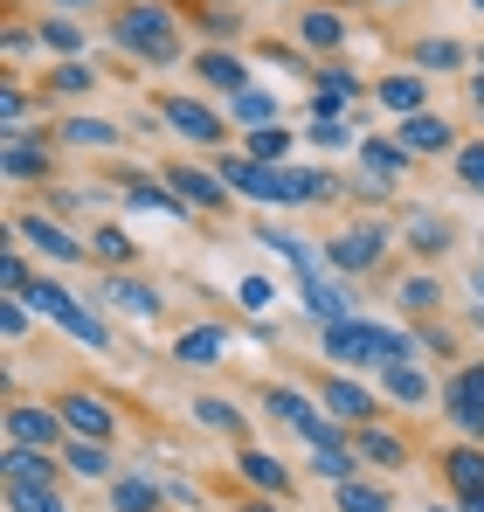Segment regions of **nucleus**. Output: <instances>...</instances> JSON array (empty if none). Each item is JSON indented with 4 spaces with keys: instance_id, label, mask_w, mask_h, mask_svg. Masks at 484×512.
Masks as SVG:
<instances>
[{
    "instance_id": "obj_16",
    "label": "nucleus",
    "mask_w": 484,
    "mask_h": 512,
    "mask_svg": "<svg viewBox=\"0 0 484 512\" xmlns=\"http://www.w3.org/2000/svg\"><path fill=\"white\" fill-rule=\"evenodd\" d=\"M395 139H402L415 160H436V153H457V125L443 118V111H415L395 125Z\"/></svg>"
},
{
    "instance_id": "obj_37",
    "label": "nucleus",
    "mask_w": 484,
    "mask_h": 512,
    "mask_svg": "<svg viewBox=\"0 0 484 512\" xmlns=\"http://www.w3.org/2000/svg\"><path fill=\"white\" fill-rule=\"evenodd\" d=\"M63 146H83V153H111V146H118V125H104V118H63Z\"/></svg>"
},
{
    "instance_id": "obj_28",
    "label": "nucleus",
    "mask_w": 484,
    "mask_h": 512,
    "mask_svg": "<svg viewBox=\"0 0 484 512\" xmlns=\"http://www.w3.org/2000/svg\"><path fill=\"white\" fill-rule=\"evenodd\" d=\"M63 464H70V478H83V485H111V478H118L111 443H83V436H70V443H63Z\"/></svg>"
},
{
    "instance_id": "obj_7",
    "label": "nucleus",
    "mask_w": 484,
    "mask_h": 512,
    "mask_svg": "<svg viewBox=\"0 0 484 512\" xmlns=\"http://www.w3.org/2000/svg\"><path fill=\"white\" fill-rule=\"evenodd\" d=\"M353 153H360V194H367V201L395 194V180L415 167V153H408L402 139H360Z\"/></svg>"
},
{
    "instance_id": "obj_31",
    "label": "nucleus",
    "mask_w": 484,
    "mask_h": 512,
    "mask_svg": "<svg viewBox=\"0 0 484 512\" xmlns=\"http://www.w3.org/2000/svg\"><path fill=\"white\" fill-rule=\"evenodd\" d=\"M332 512H395V499L374 478H346V485H332Z\"/></svg>"
},
{
    "instance_id": "obj_36",
    "label": "nucleus",
    "mask_w": 484,
    "mask_h": 512,
    "mask_svg": "<svg viewBox=\"0 0 484 512\" xmlns=\"http://www.w3.org/2000/svg\"><path fill=\"white\" fill-rule=\"evenodd\" d=\"M132 236H125V229H118V222H97V229H90V263H111V270H125V263H132Z\"/></svg>"
},
{
    "instance_id": "obj_15",
    "label": "nucleus",
    "mask_w": 484,
    "mask_h": 512,
    "mask_svg": "<svg viewBox=\"0 0 484 512\" xmlns=\"http://www.w3.org/2000/svg\"><path fill=\"white\" fill-rule=\"evenodd\" d=\"M104 512H166V478L160 471H125L104 485Z\"/></svg>"
},
{
    "instance_id": "obj_17",
    "label": "nucleus",
    "mask_w": 484,
    "mask_h": 512,
    "mask_svg": "<svg viewBox=\"0 0 484 512\" xmlns=\"http://www.w3.org/2000/svg\"><path fill=\"white\" fill-rule=\"evenodd\" d=\"M118 187H125V201H132L139 215H160V222H194V208H187L166 180H153V173H125Z\"/></svg>"
},
{
    "instance_id": "obj_41",
    "label": "nucleus",
    "mask_w": 484,
    "mask_h": 512,
    "mask_svg": "<svg viewBox=\"0 0 484 512\" xmlns=\"http://www.w3.org/2000/svg\"><path fill=\"white\" fill-rule=\"evenodd\" d=\"M49 90H56V97H83V90H97V70H90V63H56V70H49Z\"/></svg>"
},
{
    "instance_id": "obj_46",
    "label": "nucleus",
    "mask_w": 484,
    "mask_h": 512,
    "mask_svg": "<svg viewBox=\"0 0 484 512\" xmlns=\"http://www.w3.org/2000/svg\"><path fill=\"white\" fill-rule=\"evenodd\" d=\"M28 284H35V270H28V256H21V250H7V256H0V298H21Z\"/></svg>"
},
{
    "instance_id": "obj_12",
    "label": "nucleus",
    "mask_w": 484,
    "mask_h": 512,
    "mask_svg": "<svg viewBox=\"0 0 484 512\" xmlns=\"http://www.w3.org/2000/svg\"><path fill=\"white\" fill-rule=\"evenodd\" d=\"M0 471H7V485H35V492H56L70 464H63V450H28V443H7Z\"/></svg>"
},
{
    "instance_id": "obj_2",
    "label": "nucleus",
    "mask_w": 484,
    "mask_h": 512,
    "mask_svg": "<svg viewBox=\"0 0 484 512\" xmlns=\"http://www.w3.org/2000/svg\"><path fill=\"white\" fill-rule=\"evenodd\" d=\"M319 346L332 367H388V360H415L422 346L415 333H395L381 319H339V326H319Z\"/></svg>"
},
{
    "instance_id": "obj_42",
    "label": "nucleus",
    "mask_w": 484,
    "mask_h": 512,
    "mask_svg": "<svg viewBox=\"0 0 484 512\" xmlns=\"http://www.w3.org/2000/svg\"><path fill=\"white\" fill-rule=\"evenodd\" d=\"M28 326H35V305H28V298H0V340L21 346V340H28Z\"/></svg>"
},
{
    "instance_id": "obj_30",
    "label": "nucleus",
    "mask_w": 484,
    "mask_h": 512,
    "mask_svg": "<svg viewBox=\"0 0 484 512\" xmlns=\"http://www.w3.org/2000/svg\"><path fill=\"white\" fill-rule=\"evenodd\" d=\"M298 298H305V312H312L319 326H339V319H353V298H346L332 277H312V284H298Z\"/></svg>"
},
{
    "instance_id": "obj_8",
    "label": "nucleus",
    "mask_w": 484,
    "mask_h": 512,
    "mask_svg": "<svg viewBox=\"0 0 484 512\" xmlns=\"http://www.w3.org/2000/svg\"><path fill=\"white\" fill-rule=\"evenodd\" d=\"M160 125H173L187 146H208V153L229 139V118L215 104H201V97H160Z\"/></svg>"
},
{
    "instance_id": "obj_10",
    "label": "nucleus",
    "mask_w": 484,
    "mask_h": 512,
    "mask_svg": "<svg viewBox=\"0 0 484 512\" xmlns=\"http://www.w3.org/2000/svg\"><path fill=\"white\" fill-rule=\"evenodd\" d=\"M14 236L42 256V263H90V243H77L56 215H35V208H28V215H14Z\"/></svg>"
},
{
    "instance_id": "obj_49",
    "label": "nucleus",
    "mask_w": 484,
    "mask_h": 512,
    "mask_svg": "<svg viewBox=\"0 0 484 512\" xmlns=\"http://www.w3.org/2000/svg\"><path fill=\"white\" fill-rule=\"evenodd\" d=\"M471 63H478V70H471V111H484V49L471 56Z\"/></svg>"
},
{
    "instance_id": "obj_39",
    "label": "nucleus",
    "mask_w": 484,
    "mask_h": 512,
    "mask_svg": "<svg viewBox=\"0 0 484 512\" xmlns=\"http://www.w3.org/2000/svg\"><path fill=\"white\" fill-rule=\"evenodd\" d=\"M277 291H284L277 277H263V270H249V277H242V284H236V305H242V312H249V319H263V312L277 305Z\"/></svg>"
},
{
    "instance_id": "obj_22",
    "label": "nucleus",
    "mask_w": 484,
    "mask_h": 512,
    "mask_svg": "<svg viewBox=\"0 0 484 512\" xmlns=\"http://www.w3.org/2000/svg\"><path fill=\"white\" fill-rule=\"evenodd\" d=\"M49 167H56V153H49L42 139H28V132L0 139V173H7V180H49Z\"/></svg>"
},
{
    "instance_id": "obj_45",
    "label": "nucleus",
    "mask_w": 484,
    "mask_h": 512,
    "mask_svg": "<svg viewBox=\"0 0 484 512\" xmlns=\"http://www.w3.org/2000/svg\"><path fill=\"white\" fill-rule=\"evenodd\" d=\"M450 160H457V187H471V194H484V139H471V146H457Z\"/></svg>"
},
{
    "instance_id": "obj_47",
    "label": "nucleus",
    "mask_w": 484,
    "mask_h": 512,
    "mask_svg": "<svg viewBox=\"0 0 484 512\" xmlns=\"http://www.w3.org/2000/svg\"><path fill=\"white\" fill-rule=\"evenodd\" d=\"M35 42H42V35H28V28H7V35H0V49H7V63H21V56H28Z\"/></svg>"
},
{
    "instance_id": "obj_32",
    "label": "nucleus",
    "mask_w": 484,
    "mask_h": 512,
    "mask_svg": "<svg viewBox=\"0 0 484 512\" xmlns=\"http://www.w3.org/2000/svg\"><path fill=\"white\" fill-rule=\"evenodd\" d=\"M464 63H471V49H464V42H450V35L415 42V70H422V77H443V70H464Z\"/></svg>"
},
{
    "instance_id": "obj_20",
    "label": "nucleus",
    "mask_w": 484,
    "mask_h": 512,
    "mask_svg": "<svg viewBox=\"0 0 484 512\" xmlns=\"http://www.w3.org/2000/svg\"><path fill=\"white\" fill-rule=\"evenodd\" d=\"M353 457L374 464V471H408V464H415V457H408V436H395V429H381V423L353 429Z\"/></svg>"
},
{
    "instance_id": "obj_54",
    "label": "nucleus",
    "mask_w": 484,
    "mask_h": 512,
    "mask_svg": "<svg viewBox=\"0 0 484 512\" xmlns=\"http://www.w3.org/2000/svg\"><path fill=\"white\" fill-rule=\"evenodd\" d=\"M471 7H478V14H484V0H471Z\"/></svg>"
},
{
    "instance_id": "obj_33",
    "label": "nucleus",
    "mask_w": 484,
    "mask_h": 512,
    "mask_svg": "<svg viewBox=\"0 0 484 512\" xmlns=\"http://www.w3.org/2000/svg\"><path fill=\"white\" fill-rule=\"evenodd\" d=\"M187 416L208 429V436H242V409H236V402H222V395H194Z\"/></svg>"
},
{
    "instance_id": "obj_34",
    "label": "nucleus",
    "mask_w": 484,
    "mask_h": 512,
    "mask_svg": "<svg viewBox=\"0 0 484 512\" xmlns=\"http://www.w3.org/2000/svg\"><path fill=\"white\" fill-rule=\"evenodd\" d=\"M35 35H42V49H56L63 63H77V56H83V42H90V35H83L70 14H42V28H35Z\"/></svg>"
},
{
    "instance_id": "obj_38",
    "label": "nucleus",
    "mask_w": 484,
    "mask_h": 512,
    "mask_svg": "<svg viewBox=\"0 0 484 512\" xmlns=\"http://www.w3.org/2000/svg\"><path fill=\"white\" fill-rule=\"evenodd\" d=\"M395 298H402V312H415V319H429V312L443 305V284H436L429 270H415V277H402V291H395Z\"/></svg>"
},
{
    "instance_id": "obj_13",
    "label": "nucleus",
    "mask_w": 484,
    "mask_h": 512,
    "mask_svg": "<svg viewBox=\"0 0 484 512\" xmlns=\"http://www.w3.org/2000/svg\"><path fill=\"white\" fill-rule=\"evenodd\" d=\"M160 180L187 201V208H194V215H201V208H208V215H222V208L236 201V194H229V180H222L215 167H166Z\"/></svg>"
},
{
    "instance_id": "obj_3",
    "label": "nucleus",
    "mask_w": 484,
    "mask_h": 512,
    "mask_svg": "<svg viewBox=\"0 0 484 512\" xmlns=\"http://www.w3.org/2000/svg\"><path fill=\"white\" fill-rule=\"evenodd\" d=\"M325 270H339V277H367V270H381L388 250H395V229L388 222H346L339 236H325Z\"/></svg>"
},
{
    "instance_id": "obj_51",
    "label": "nucleus",
    "mask_w": 484,
    "mask_h": 512,
    "mask_svg": "<svg viewBox=\"0 0 484 512\" xmlns=\"http://www.w3.org/2000/svg\"><path fill=\"white\" fill-rule=\"evenodd\" d=\"M422 512H464V506H422Z\"/></svg>"
},
{
    "instance_id": "obj_14",
    "label": "nucleus",
    "mask_w": 484,
    "mask_h": 512,
    "mask_svg": "<svg viewBox=\"0 0 484 512\" xmlns=\"http://www.w3.org/2000/svg\"><path fill=\"white\" fill-rule=\"evenodd\" d=\"M360 97H374V84H360L346 63H325L319 77H312V118H346Z\"/></svg>"
},
{
    "instance_id": "obj_6",
    "label": "nucleus",
    "mask_w": 484,
    "mask_h": 512,
    "mask_svg": "<svg viewBox=\"0 0 484 512\" xmlns=\"http://www.w3.org/2000/svg\"><path fill=\"white\" fill-rule=\"evenodd\" d=\"M97 298H104L111 312H125L132 326H160V312H166V291H153V284H146V277H132V270H104Z\"/></svg>"
},
{
    "instance_id": "obj_53",
    "label": "nucleus",
    "mask_w": 484,
    "mask_h": 512,
    "mask_svg": "<svg viewBox=\"0 0 484 512\" xmlns=\"http://www.w3.org/2000/svg\"><path fill=\"white\" fill-rule=\"evenodd\" d=\"M478 291H484V263H478Z\"/></svg>"
},
{
    "instance_id": "obj_4",
    "label": "nucleus",
    "mask_w": 484,
    "mask_h": 512,
    "mask_svg": "<svg viewBox=\"0 0 484 512\" xmlns=\"http://www.w3.org/2000/svg\"><path fill=\"white\" fill-rule=\"evenodd\" d=\"M443 423L457 429L464 443H478L484 436V360H464V367H450V381H443Z\"/></svg>"
},
{
    "instance_id": "obj_24",
    "label": "nucleus",
    "mask_w": 484,
    "mask_h": 512,
    "mask_svg": "<svg viewBox=\"0 0 484 512\" xmlns=\"http://www.w3.org/2000/svg\"><path fill=\"white\" fill-rule=\"evenodd\" d=\"M374 104L395 111V118H415V111H429V77L422 70H395V77L374 84Z\"/></svg>"
},
{
    "instance_id": "obj_9",
    "label": "nucleus",
    "mask_w": 484,
    "mask_h": 512,
    "mask_svg": "<svg viewBox=\"0 0 484 512\" xmlns=\"http://www.w3.org/2000/svg\"><path fill=\"white\" fill-rule=\"evenodd\" d=\"M56 409H63L70 436H83V443H118V409H111L97 388H63Z\"/></svg>"
},
{
    "instance_id": "obj_44",
    "label": "nucleus",
    "mask_w": 484,
    "mask_h": 512,
    "mask_svg": "<svg viewBox=\"0 0 484 512\" xmlns=\"http://www.w3.org/2000/svg\"><path fill=\"white\" fill-rule=\"evenodd\" d=\"M194 21H201L208 49H215V42H236V35H242V14H236V7H208V14H194Z\"/></svg>"
},
{
    "instance_id": "obj_18",
    "label": "nucleus",
    "mask_w": 484,
    "mask_h": 512,
    "mask_svg": "<svg viewBox=\"0 0 484 512\" xmlns=\"http://www.w3.org/2000/svg\"><path fill=\"white\" fill-rule=\"evenodd\" d=\"M443 485H450L457 506H478L484 499V450L478 443H450L443 450Z\"/></svg>"
},
{
    "instance_id": "obj_48",
    "label": "nucleus",
    "mask_w": 484,
    "mask_h": 512,
    "mask_svg": "<svg viewBox=\"0 0 484 512\" xmlns=\"http://www.w3.org/2000/svg\"><path fill=\"white\" fill-rule=\"evenodd\" d=\"M236 512H291V506H284V499H270V492H256V499H242Z\"/></svg>"
},
{
    "instance_id": "obj_23",
    "label": "nucleus",
    "mask_w": 484,
    "mask_h": 512,
    "mask_svg": "<svg viewBox=\"0 0 484 512\" xmlns=\"http://www.w3.org/2000/svg\"><path fill=\"white\" fill-rule=\"evenodd\" d=\"M374 381H381V395L388 402H402V409H429V374L415 367V360H388V367H374Z\"/></svg>"
},
{
    "instance_id": "obj_25",
    "label": "nucleus",
    "mask_w": 484,
    "mask_h": 512,
    "mask_svg": "<svg viewBox=\"0 0 484 512\" xmlns=\"http://www.w3.org/2000/svg\"><path fill=\"white\" fill-rule=\"evenodd\" d=\"M450 236H457V229H450V215H436V208H408L402 215V243L422 256V263L450 250Z\"/></svg>"
},
{
    "instance_id": "obj_50",
    "label": "nucleus",
    "mask_w": 484,
    "mask_h": 512,
    "mask_svg": "<svg viewBox=\"0 0 484 512\" xmlns=\"http://www.w3.org/2000/svg\"><path fill=\"white\" fill-rule=\"evenodd\" d=\"M49 7H97V0H49Z\"/></svg>"
},
{
    "instance_id": "obj_35",
    "label": "nucleus",
    "mask_w": 484,
    "mask_h": 512,
    "mask_svg": "<svg viewBox=\"0 0 484 512\" xmlns=\"http://www.w3.org/2000/svg\"><path fill=\"white\" fill-rule=\"evenodd\" d=\"M242 153L263 160V167H291V125H263V132H249Z\"/></svg>"
},
{
    "instance_id": "obj_19",
    "label": "nucleus",
    "mask_w": 484,
    "mask_h": 512,
    "mask_svg": "<svg viewBox=\"0 0 484 512\" xmlns=\"http://www.w3.org/2000/svg\"><path fill=\"white\" fill-rule=\"evenodd\" d=\"M236 471L249 492H270V499H291V471H284V457L277 450H263V443H242L236 450Z\"/></svg>"
},
{
    "instance_id": "obj_1",
    "label": "nucleus",
    "mask_w": 484,
    "mask_h": 512,
    "mask_svg": "<svg viewBox=\"0 0 484 512\" xmlns=\"http://www.w3.org/2000/svg\"><path fill=\"white\" fill-rule=\"evenodd\" d=\"M111 42H118L125 56H139L146 70H173V63L187 56L180 14H173L166 0H125V7L111 14Z\"/></svg>"
},
{
    "instance_id": "obj_27",
    "label": "nucleus",
    "mask_w": 484,
    "mask_h": 512,
    "mask_svg": "<svg viewBox=\"0 0 484 512\" xmlns=\"http://www.w3.org/2000/svg\"><path fill=\"white\" fill-rule=\"evenodd\" d=\"M194 77L208 90H222V97H242V90H249V63L229 56V49H201V56H194Z\"/></svg>"
},
{
    "instance_id": "obj_52",
    "label": "nucleus",
    "mask_w": 484,
    "mask_h": 512,
    "mask_svg": "<svg viewBox=\"0 0 484 512\" xmlns=\"http://www.w3.org/2000/svg\"><path fill=\"white\" fill-rule=\"evenodd\" d=\"M381 7H408V0H381Z\"/></svg>"
},
{
    "instance_id": "obj_11",
    "label": "nucleus",
    "mask_w": 484,
    "mask_h": 512,
    "mask_svg": "<svg viewBox=\"0 0 484 512\" xmlns=\"http://www.w3.org/2000/svg\"><path fill=\"white\" fill-rule=\"evenodd\" d=\"M319 402H325V416H332V423H346V429L374 423V409H381V395H374L367 381H353V374H325Z\"/></svg>"
},
{
    "instance_id": "obj_29",
    "label": "nucleus",
    "mask_w": 484,
    "mask_h": 512,
    "mask_svg": "<svg viewBox=\"0 0 484 512\" xmlns=\"http://www.w3.org/2000/svg\"><path fill=\"white\" fill-rule=\"evenodd\" d=\"M229 118H236V125H249V132H263V125H284V104H277V90L249 84L242 97H229Z\"/></svg>"
},
{
    "instance_id": "obj_5",
    "label": "nucleus",
    "mask_w": 484,
    "mask_h": 512,
    "mask_svg": "<svg viewBox=\"0 0 484 512\" xmlns=\"http://www.w3.org/2000/svg\"><path fill=\"white\" fill-rule=\"evenodd\" d=\"M7 443H28V450H63L70 423L56 402H7Z\"/></svg>"
},
{
    "instance_id": "obj_40",
    "label": "nucleus",
    "mask_w": 484,
    "mask_h": 512,
    "mask_svg": "<svg viewBox=\"0 0 484 512\" xmlns=\"http://www.w3.org/2000/svg\"><path fill=\"white\" fill-rule=\"evenodd\" d=\"M14 132H28V90L14 84H0V139H14Z\"/></svg>"
},
{
    "instance_id": "obj_21",
    "label": "nucleus",
    "mask_w": 484,
    "mask_h": 512,
    "mask_svg": "<svg viewBox=\"0 0 484 512\" xmlns=\"http://www.w3.org/2000/svg\"><path fill=\"white\" fill-rule=\"evenodd\" d=\"M298 42H305L312 56H339V49H346V14H339L332 0L305 7V14H298Z\"/></svg>"
},
{
    "instance_id": "obj_43",
    "label": "nucleus",
    "mask_w": 484,
    "mask_h": 512,
    "mask_svg": "<svg viewBox=\"0 0 484 512\" xmlns=\"http://www.w3.org/2000/svg\"><path fill=\"white\" fill-rule=\"evenodd\" d=\"M305 139H312V146H319V153H339V146H360V139H353V125H346V118H312V125H305Z\"/></svg>"
},
{
    "instance_id": "obj_26",
    "label": "nucleus",
    "mask_w": 484,
    "mask_h": 512,
    "mask_svg": "<svg viewBox=\"0 0 484 512\" xmlns=\"http://www.w3.org/2000/svg\"><path fill=\"white\" fill-rule=\"evenodd\" d=\"M166 353H173L180 367H222V360H229V326H187Z\"/></svg>"
}]
</instances>
